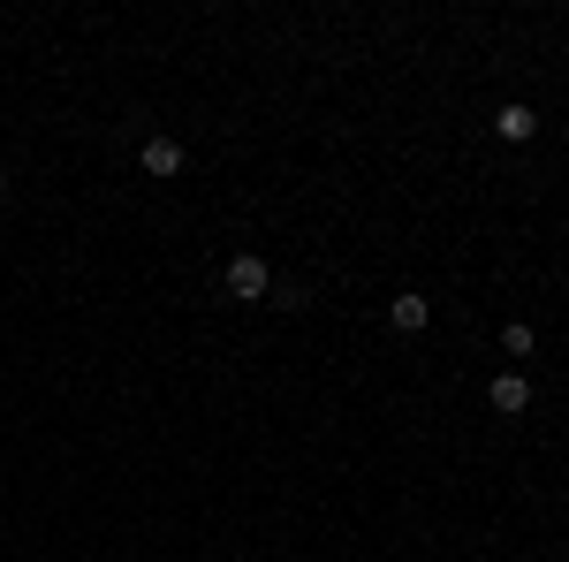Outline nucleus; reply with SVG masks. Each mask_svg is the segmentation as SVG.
Returning <instances> with one entry per match:
<instances>
[{
	"label": "nucleus",
	"mask_w": 569,
	"mask_h": 562,
	"mask_svg": "<svg viewBox=\"0 0 569 562\" xmlns=\"http://www.w3.org/2000/svg\"><path fill=\"white\" fill-rule=\"evenodd\" d=\"M486 403H493L501 418H517V411L531 403V381L525 373H493V381H486Z\"/></svg>",
	"instance_id": "2"
},
{
	"label": "nucleus",
	"mask_w": 569,
	"mask_h": 562,
	"mask_svg": "<svg viewBox=\"0 0 569 562\" xmlns=\"http://www.w3.org/2000/svg\"><path fill=\"white\" fill-rule=\"evenodd\" d=\"M137 160H144V175H160V183H168V175H182V145H176V137H144V152H137Z\"/></svg>",
	"instance_id": "5"
},
{
	"label": "nucleus",
	"mask_w": 569,
	"mask_h": 562,
	"mask_svg": "<svg viewBox=\"0 0 569 562\" xmlns=\"http://www.w3.org/2000/svg\"><path fill=\"white\" fill-rule=\"evenodd\" d=\"M220 282H228V297H236V304H266V289H273V266H266L259 252H236Z\"/></svg>",
	"instance_id": "1"
},
{
	"label": "nucleus",
	"mask_w": 569,
	"mask_h": 562,
	"mask_svg": "<svg viewBox=\"0 0 569 562\" xmlns=\"http://www.w3.org/2000/svg\"><path fill=\"white\" fill-rule=\"evenodd\" d=\"M501 349H509V357H531V349H539V335H531L525 319H509V327H501Z\"/></svg>",
	"instance_id": "6"
},
{
	"label": "nucleus",
	"mask_w": 569,
	"mask_h": 562,
	"mask_svg": "<svg viewBox=\"0 0 569 562\" xmlns=\"http://www.w3.org/2000/svg\"><path fill=\"white\" fill-rule=\"evenodd\" d=\"M266 304H281V312H297V304H305V282H273V289H266Z\"/></svg>",
	"instance_id": "7"
},
{
	"label": "nucleus",
	"mask_w": 569,
	"mask_h": 562,
	"mask_svg": "<svg viewBox=\"0 0 569 562\" xmlns=\"http://www.w3.org/2000/svg\"><path fill=\"white\" fill-rule=\"evenodd\" d=\"M562 562H569V555H562Z\"/></svg>",
	"instance_id": "9"
},
{
	"label": "nucleus",
	"mask_w": 569,
	"mask_h": 562,
	"mask_svg": "<svg viewBox=\"0 0 569 562\" xmlns=\"http://www.w3.org/2000/svg\"><path fill=\"white\" fill-rule=\"evenodd\" d=\"M426 319H433V304L418 297V289H402V297L388 304V327H395V335H418V327H426Z\"/></svg>",
	"instance_id": "4"
},
{
	"label": "nucleus",
	"mask_w": 569,
	"mask_h": 562,
	"mask_svg": "<svg viewBox=\"0 0 569 562\" xmlns=\"http://www.w3.org/2000/svg\"><path fill=\"white\" fill-rule=\"evenodd\" d=\"M0 198H8V175H0Z\"/></svg>",
	"instance_id": "8"
},
{
	"label": "nucleus",
	"mask_w": 569,
	"mask_h": 562,
	"mask_svg": "<svg viewBox=\"0 0 569 562\" xmlns=\"http://www.w3.org/2000/svg\"><path fill=\"white\" fill-rule=\"evenodd\" d=\"M493 137H501V145H531V137H539V115H531L525 99H509V107L493 115Z\"/></svg>",
	"instance_id": "3"
}]
</instances>
